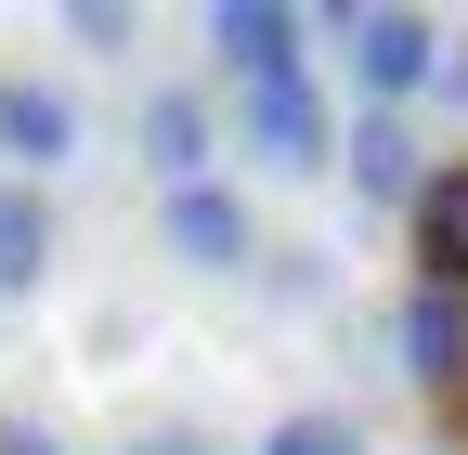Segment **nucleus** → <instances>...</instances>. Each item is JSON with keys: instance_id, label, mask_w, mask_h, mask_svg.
Listing matches in <instances>:
<instances>
[{"instance_id": "nucleus-8", "label": "nucleus", "mask_w": 468, "mask_h": 455, "mask_svg": "<svg viewBox=\"0 0 468 455\" xmlns=\"http://www.w3.org/2000/svg\"><path fill=\"white\" fill-rule=\"evenodd\" d=\"M403 235H417V287H455V300H468V156H430Z\"/></svg>"}, {"instance_id": "nucleus-1", "label": "nucleus", "mask_w": 468, "mask_h": 455, "mask_svg": "<svg viewBox=\"0 0 468 455\" xmlns=\"http://www.w3.org/2000/svg\"><path fill=\"white\" fill-rule=\"evenodd\" d=\"M325 39H338V79L365 104H390V118H417V91L442 79V26L430 14H390V0H338Z\"/></svg>"}, {"instance_id": "nucleus-11", "label": "nucleus", "mask_w": 468, "mask_h": 455, "mask_svg": "<svg viewBox=\"0 0 468 455\" xmlns=\"http://www.w3.org/2000/svg\"><path fill=\"white\" fill-rule=\"evenodd\" d=\"M248 455H378V442H365V417H338V404H300V417H273Z\"/></svg>"}, {"instance_id": "nucleus-7", "label": "nucleus", "mask_w": 468, "mask_h": 455, "mask_svg": "<svg viewBox=\"0 0 468 455\" xmlns=\"http://www.w3.org/2000/svg\"><path fill=\"white\" fill-rule=\"evenodd\" d=\"M79 156V91L66 79H0V183H52Z\"/></svg>"}, {"instance_id": "nucleus-3", "label": "nucleus", "mask_w": 468, "mask_h": 455, "mask_svg": "<svg viewBox=\"0 0 468 455\" xmlns=\"http://www.w3.org/2000/svg\"><path fill=\"white\" fill-rule=\"evenodd\" d=\"M156 235L183 273H261V208L234 196V183H183V196H156Z\"/></svg>"}, {"instance_id": "nucleus-2", "label": "nucleus", "mask_w": 468, "mask_h": 455, "mask_svg": "<svg viewBox=\"0 0 468 455\" xmlns=\"http://www.w3.org/2000/svg\"><path fill=\"white\" fill-rule=\"evenodd\" d=\"M234 156L286 169V183H325V169H338V104H325V79H261V91H234Z\"/></svg>"}, {"instance_id": "nucleus-13", "label": "nucleus", "mask_w": 468, "mask_h": 455, "mask_svg": "<svg viewBox=\"0 0 468 455\" xmlns=\"http://www.w3.org/2000/svg\"><path fill=\"white\" fill-rule=\"evenodd\" d=\"M0 455H66V429L52 417H0Z\"/></svg>"}, {"instance_id": "nucleus-12", "label": "nucleus", "mask_w": 468, "mask_h": 455, "mask_svg": "<svg viewBox=\"0 0 468 455\" xmlns=\"http://www.w3.org/2000/svg\"><path fill=\"white\" fill-rule=\"evenodd\" d=\"M131 26H144L131 0H66V39L79 52H131Z\"/></svg>"}, {"instance_id": "nucleus-4", "label": "nucleus", "mask_w": 468, "mask_h": 455, "mask_svg": "<svg viewBox=\"0 0 468 455\" xmlns=\"http://www.w3.org/2000/svg\"><path fill=\"white\" fill-rule=\"evenodd\" d=\"M208 52L234 91L261 79H313V14H286V0H208Z\"/></svg>"}, {"instance_id": "nucleus-9", "label": "nucleus", "mask_w": 468, "mask_h": 455, "mask_svg": "<svg viewBox=\"0 0 468 455\" xmlns=\"http://www.w3.org/2000/svg\"><path fill=\"white\" fill-rule=\"evenodd\" d=\"M403 377L468 404V300L455 287H403Z\"/></svg>"}, {"instance_id": "nucleus-14", "label": "nucleus", "mask_w": 468, "mask_h": 455, "mask_svg": "<svg viewBox=\"0 0 468 455\" xmlns=\"http://www.w3.org/2000/svg\"><path fill=\"white\" fill-rule=\"evenodd\" d=\"M131 455H221V442H208V429H144Z\"/></svg>"}, {"instance_id": "nucleus-6", "label": "nucleus", "mask_w": 468, "mask_h": 455, "mask_svg": "<svg viewBox=\"0 0 468 455\" xmlns=\"http://www.w3.org/2000/svg\"><path fill=\"white\" fill-rule=\"evenodd\" d=\"M131 156L156 169V196H183V183H221V104H208V91H144V118H131Z\"/></svg>"}, {"instance_id": "nucleus-5", "label": "nucleus", "mask_w": 468, "mask_h": 455, "mask_svg": "<svg viewBox=\"0 0 468 455\" xmlns=\"http://www.w3.org/2000/svg\"><path fill=\"white\" fill-rule=\"evenodd\" d=\"M338 183L365 196V208H417V183H430L417 118H390V104H351V118H338Z\"/></svg>"}, {"instance_id": "nucleus-10", "label": "nucleus", "mask_w": 468, "mask_h": 455, "mask_svg": "<svg viewBox=\"0 0 468 455\" xmlns=\"http://www.w3.org/2000/svg\"><path fill=\"white\" fill-rule=\"evenodd\" d=\"M39 287H52V196L0 183V300H39Z\"/></svg>"}]
</instances>
